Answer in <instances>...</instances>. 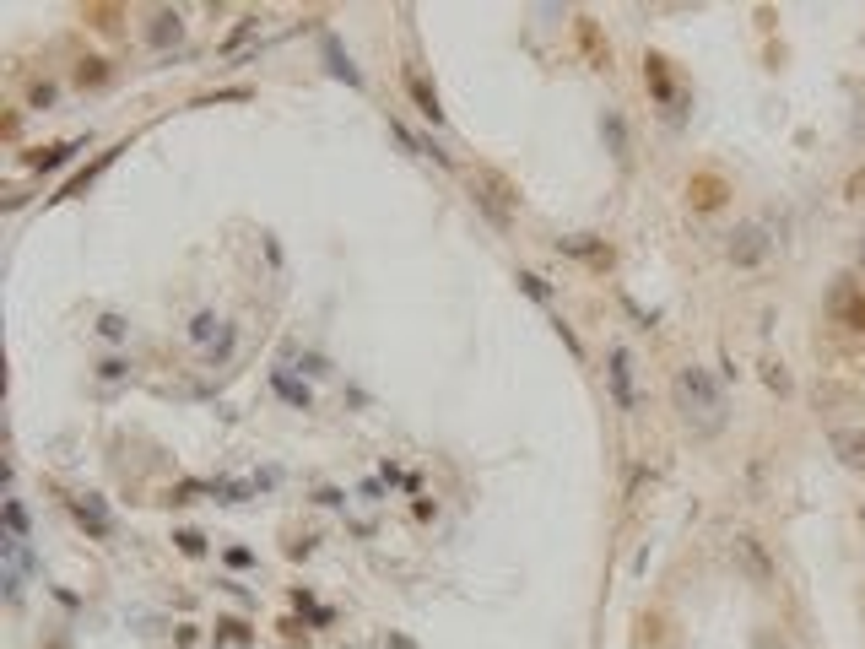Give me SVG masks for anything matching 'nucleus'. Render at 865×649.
Returning a JSON list of instances; mask_svg holds the SVG:
<instances>
[{
	"instance_id": "obj_1",
	"label": "nucleus",
	"mask_w": 865,
	"mask_h": 649,
	"mask_svg": "<svg viewBox=\"0 0 865 649\" xmlns=\"http://www.w3.org/2000/svg\"><path fill=\"white\" fill-rule=\"evenodd\" d=\"M671 395H676V412L687 417V428L698 433V439H709V433L725 428V390L714 384L709 368H698V363L676 368Z\"/></svg>"
},
{
	"instance_id": "obj_2",
	"label": "nucleus",
	"mask_w": 865,
	"mask_h": 649,
	"mask_svg": "<svg viewBox=\"0 0 865 649\" xmlns=\"http://www.w3.org/2000/svg\"><path fill=\"white\" fill-rule=\"evenodd\" d=\"M725 255H730V266L752 271V266H763V260L774 255V238H768V228H763V222H741V228L730 233Z\"/></svg>"
},
{
	"instance_id": "obj_3",
	"label": "nucleus",
	"mask_w": 865,
	"mask_h": 649,
	"mask_svg": "<svg viewBox=\"0 0 865 649\" xmlns=\"http://www.w3.org/2000/svg\"><path fill=\"white\" fill-rule=\"evenodd\" d=\"M730 558H736V568L752 579V585H774V558H768V547L757 541L752 531H736L730 536Z\"/></svg>"
},
{
	"instance_id": "obj_4",
	"label": "nucleus",
	"mask_w": 865,
	"mask_h": 649,
	"mask_svg": "<svg viewBox=\"0 0 865 649\" xmlns=\"http://www.w3.org/2000/svg\"><path fill=\"white\" fill-rule=\"evenodd\" d=\"M606 363H611L606 379H611V395H617V406H622V412H633L638 395H633V357H628V347H611Z\"/></svg>"
},
{
	"instance_id": "obj_5",
	"label": "nucleus",
	"mask_w": 865,
	"mask_h": 649,
	"mask_svg": "<svg viewBox=\"0 0 865 649\" xmlns=\"http://www.w3.org/2000/svg\"><path fill=\"white\" fill-rule=\"evenodd\" d=\"M687 201H692V211H720L730 201V184L720 174H698L687 184Z\"/></svg>"
},
{
	"instance_id": "obj_6",
	"label": "nucleus",
	"mask_w": 865,
	"mask_h": 649,
	"mask_svg": "<svg viewBox=\"0 0 865 649\" xmlns=\"http://www.w3.org/2000/svg\"><path fill=\"white\" fill-rule=\"evenodd\" d=\"M828 449L844 460L849 471H865V428H833L828 433Z\"/></svg>"
},
{
	"instance_id": "obj_7",
	"label": "nucleus",
	"mask_w": 865,
	"mask_h": 649,
	"mask_svg": "<svg viewBox=\"0 0 865 649\" xmlns=\"http://www.w3.org/2000/svg\"><path fill=\"white\" fill-rule=\"evenodd\" d=\"M833 314H838V325L865 330V293H860V287H844V293L833 298Z\"/></svg>"
},
{
	"instance_id": "obj_8",
	"label": "nucleus",
	"mask_w": 865,
	"mask_h": 649,
	"mask_svg": "<svg viewBox=\"0 0 865 649\" xmlns=\"http://www.w3.org/2000/svg\"><path fill=\"white\" fill-rule=\"evenodd\" d=\"M644 82H649V92H655L665 109L676 103V82H671V71H665V60H660V55H649V60H644Z\"/></svg>"
},
{
	"instance_id": "obj_9",
	"label": "nucleus",
	"mask_w": 865,
	"mask_h": 649,
	"mask_svg": "<svg viewBox=\"0 0 865 649\" xmlns=\"http://www.w3.org/2000/svg\"><path fill=\"white\" fill-rule=\"evenodd\" d=\"M71 509H76V520H82V525H87V531H92V536H109V531H114V520H109V509H103V503H98V498H76V503H71Z\"/></svg>"
},
{
	"instance_id": "obj_10",
	"label": "nucleus",
	"mask_w": 865,
	"mask_h": 649,
	"mask_svg": "<svg viewBox=\"0 0 865 649\" xmlns=\"http://www.w3.org/2000/svg\"><path fill=\"white\" fill-rule=\"evenodd\" d=\"M406 92H411V98H417V109H422V114H428V119H433V125H438V119H444V109H438V92H433L428 82H422V76H417V71H406Z\"/></svg>"
},
{
	"instance_id": "obj_11",
	"label": "nucleus",
	"mask_w": 865,
	"mask_h": 649,
	"mask_svg": "<svg viewBox=\"0 0 865 649\" xmlns=\"http://www.w3.org/2000/svg\"><path fill=\"white\" fill-rule=\"evenodd\" d=\"M179 33H184L179 11H157V17H152V44H157V49H163V44H179Z\"/></svg>"
},
{
	"instance_id": "obj_12",
	"label": "nucleus",
	"mask_w": 865,
	"mask_h": 649,
	"mask_svg": "<svg viewBox=\"0 0 865 649\" xmlns=\"http://www.w3.org/2000/svg\"><path fill=\"white\" fill-rule=\"evenodd\" d=\"M6 536H22L28 541V509L17 498H6Z\"/></svg>"
},
{
	"instance_id": "obj_13",
	"label": "nucleus",
	"mask_w": 865,
	"mask_h": 649,
	"mask_svg": "<svg viewBox=\"0 0 865 649\" xmlns=\"http://www.w3.org/2000/svg\"><path fill=\"white\" fill-rule=\"evenodd\" d=\"M71 152H76V147H49V152H33L28 163H33V168H60L65 157H71Z\"/></svg>"
},
{
	"instance_id": "obj_14",
	"label": "nucleus",
	"mask_w": 865,
	"mask_h": 649,
	"mask_svg": "<svg viewBox=\"0 0 865 649\" xmlns=\"http://www.w3.org/2000/svg\"><path fill=\"white\" fill-rule=\"evenodd\" d=\"M211 330H217V314H195V320H190V336L195 341H211Z\"/></svg>"
},
{
	"instance_id": "obj_15",
	"label": "nucleus",
	"mask_w": 865,
	"mask_h": 649,
	"mask_svg": "<svg viewBox=\"0 0 865 649\" xmlns=\"http://www.w3.org/2000/svg\"><path fill=\"white\" fill-rule=\"evenodd\" d=\"M103 76H109V71H103V60H82V71H76V82H103Z\"/></svg>"
},
{
	"instance_id": "obj_16",
	"label": "nucleus",
	"mask_w": 865,
	"mask_h": 649,
	"mask_svg": "<svg viewBox=\"0 0 865 649\" xmlns=\"http://www.w3.org/2000/svg\"><path fill=\"white\" fill-rule=\"evenodd\" d=\"M28 98H33V109H49V103H55V87H49V82H38V87L28 92Z\"/></svg>"
},
{
	"instance_id": "obj_17",
	"label": "nucleus",
	"mask_w": 865,
	"mask_h": 649,
	"mask_svg": "<svg viewBox=\"0 0 865 649\" xmlns=\"http://www.w3.org/2000/svg\"><path fill=\"white\" fill-rule=\"evenodd\" d=\"M519 282H525V293L536 298V303H547V287H541V276H530V271H525V276H519Z\"/></svg>"
},
{
	"instance_id": "obj_18",
	"label": "nucleus",
	"mask_w": 865,
	"mask_h": 649,
	"mask_svg": "<svg viewBox=\"0 0 865 649\" xmlns=\"http://www.w3.org/2000/svg\"><path fill=\"white\" fill-rule=\"evenodd\" d=\"M179 547H184V552H190V558H195V552H201V536H195V531H179Z\"/></svg>"
},
{
	"instance_id": "obj_19",
	"label": "nucleus",
	"mask_w": 865,
	"mask_h": 649,
	"mask_svg": "<svg viewBox=\"0 0 865 649\" xmlns=\"http://www.w3.org/2000/svg\"><path fill=\"white\" fill-rule=\"evenodd\" d=\"M860 271H865V244H860Z\"/></svg>"
}]
</instances>
